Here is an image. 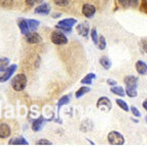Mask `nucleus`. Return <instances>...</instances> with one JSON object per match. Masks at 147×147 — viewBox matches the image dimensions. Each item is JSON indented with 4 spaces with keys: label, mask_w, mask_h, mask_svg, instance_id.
I'll return each instance as SVG.
<instances>
[{
    "label": "nucleus",
    "mask_w": 147,
    "mask_h": 147,
    "mask_svg": "<svg viewBox=\"0 0 147 147\" xmlns=\"http://www.w3.org/2000/svg\"><path fill=\"white\" fill-rule=\"evenodd\" d=\"M27 86V77L25 74H18L11 80V86L16 92L23 91Z\"/></svg>",
    "instance_id": "f257e3e1"
},
{
    "label": "nucleus",
    "mask_w": 147,
    "mask_h": 147,
    "mask_svg": "<svg viewBox=\"0 0 147 147\" xmlns=\"http://www.w3.org/2000/svg\"><path fill=\"white\" fill-rule=\"evenodd\" d=\"M51 40L54 44H57V45H64L68 42V39H67L66 35L64 34L62 31H59V30H56L51 34Z\"/></svg>",
    "instance_id": "f03ea898"
},
{
    "label": "nucleus",
    "mask_w": 147,
    "mask_h": 147,
    "mask_svg": "<svg viewBox=\"0 0 147 147\" xmlns=\"http://www.w3.org/2000/svg\"><path fill=\"white\" fill-rule=\"evenodd\" d=\"M108 142L110 143L111 145H123L125 144V138L123 136L120 134L119 132H116V131H112L108 134Z\"/></svg>",
    "instance_id": "7ed1b4c3"
},
{
    "label": "nucleus",
    "mask_w": 147,
    "mask_h": 147,
    "mask_svg": "<svg viewBox=\"0 0 147 147\" xmlns=\"http://www.w3.org/2000/svg\"><path fill=\"white\" fill-rule=\"evenodd\" d=\"M76 23H77V21L75 20V19H73V18H70V19H64V20L60 21L59 23H58V25L56 26V28H58V29H60L61 31H66V32H71V28L73 27L74 25H76Z\"/></svg>",
    "instance_id": "20e7f679"
},
{
    "label": "nucleus",
    "mask_w": 147,
    "mask_h": 147,
    "mask_svg": "<svg viewBox=\"0 0 147 147\" xmlns=\"http://www.w3.org/2000/svg\"><path fill=\"white\" fill-rule=\"evenodd\" d=\"M18 66L16 64H12V65H8L7 68L5 69L4 71L2 72V74L0 75V82H5V81H7L8 79L11 77V75L15 73V71L17 70Z\"/></svg>",
    "instance_id": "39448f33"
},
{
    "label": "nucleus",
    "mask_w": 147,
    "mask_h": 147,
    "mask_svg": "<svg viewBox=\"0 0 147 147\" xmlns=\"http://www.w3.org/2000/svg\"><path fill=\"white\" fill-rule=\"evenodd\" d=\"M76 31H77V33H78L80 36L86 37L88 34V32H90V25H88V23H86V22L80 23V24L77 25Z\"/></svg>",
    "instance_id": "423d86ee"
},
{
    "label": "nucleus",
    "mask_w": 147,
    "mask_h": 147,
    "mask_svg": "<svg viewBox=\"0 0 147 147\" xmlns=\"http://www.w3.org/2000/svg\"><path fill=\"white\" fill-rule=\"evenodd\" d=\"M26 40H27L29 43L32 44H35V43H39L41 42V36H40L38 33L36 32H28L27 34H26Z\"/></svg>",
    "instance_id": "0eeeda50"
},
{
    "label": "nucleus",
    "mask_w": 147,
    "mask_h": 147,
    "mask_svg": "<svg viewBox=\"0 0 147 147\" xmlns=\"http://www.w3.org/2000/svg\"><path fill=\"white\" fill-rule=\"evenodd\" d=\"M49 12H51V6L47 3H42L35 8V13H38V15L47 16L49 15Z\"/></svg>",
    "instance_id": "6e6552de"
},
{
    "label": "nucleus",
    "mask_w": 147,
    "mask_h": 147,
    "mask_svg": "<svg viewBox=\"0 0 147 147\" xmlns=\"http://www.w3.org/2000/svg\"><path fill=\"white\" fill-rule=\"evenodd\" d=\"M82 13L86 18H92L96 13V7L92 4H84L82 6Z\"/></svg>",
    "instance_id": "1a4fd4ad"
},
{
    "label": "nucleus",
    "mask_w": 147,
    "mask_h": 147,
    "mask_svg": "<svg viewBox=\"0 0 147 147\" xmlns=\"http://www.w3.org/2000/svg\"><path fill=\"white\" fill-rule=\"evenodd\" d=\"M125 84L127 86V88H137L138 77L133 75L127 76L125 78Z\"/></svg>",
    "instance_id": "9d476101"
},
{
    "label": "nucleus",
    "mask_w": 147,
    "mask_h": 147,
    "mask_svg": "<svg viewBox=\"0 0 147 147\" xmlns=\"http://www.w3.org/2000/svg\"><path fill=\"white\" fill-rule=\"evenodd\" d=\"M11 134V130L8 125L6 123H1L0 125V139H5L10 136Z\"/></svg>",
    "instance_id": "9b49d317"
},
{
    "label": "nucleus",
    "mask_w": 147,
    "mask_h": 147,
    "mask_svg": "<svg viewBox=\"0 0 147 147\" xmlns=\"http://www.w3.org/2000/svg\"><path fill=\"white\" fill-rule=\"evenodd\" d=\"M117 2L125 8L137 7L139 4V0H117Z\"/></svg>",
    "instance_id": "f8f14e48"
},
{
    "label": "nucleus",
    "mask_w": 147,
    "mask_h": 147,
    "mask_svg": "<svg viewBox=\"0 0 147 147\" xmlns=\"http://www.w3.org/2000/svg\"><path fill=\"white\" fill-rule=\"evenodd\" d=\"M103 106H106L107 110H110L111 108H112L111 101L109 100L107 97H101V98L98 100V102H97V107H98V108L103 107Z\"/></svg>",
    "instance_id": "ddd939ff"
},
{
    "label": "nucleus",
    "mask_w": 147,
    "mask_h": 147,
    "mask_svg": "<svg viewBox=\"0 0 147 147\" xmlns=\"http://www.w3.org/2000/svg\"><path fill=\"white\" fill-rule=\"evenodd\" d=\"M43 123H44L43 116H39V117L37 118L36 120H34L33 123H32V130L34 131V132H39V131L42 129Z\"/></svg>",
    "instance_id": "4468645a"
},
{
    "label": "nucleus",
    "mask_w": 147,
    "mask_h": 147,
    "mask_svg": "<svg viewBox=\"0 0 147 147\" xmlns=\"http://www.w3.org/2000/svg\"><path fill=\"white\" fill-rule=\"evenodd\" d=\"M18 26L20 28L22 34L26 35L28 32H29V27H28L27 21L25 20V19H19V20H18Z\"/></svg>",
    "instance_id": "2eb2a0df"
},
{
    "label": "nucleus",
    "mask_w": 147,
    "mask_h": 147,
    "mask_svg": "<svg viewBox=\"0 0 147 147\" xmlns=\"http://www.w3.org/2000/svg\"><path fill=\"white\" fill-rule=\"evenodd\" d=\"M136 70L139 74L141 75H146L147 73V65L145 62L143 61H138L136 63Z\"/></svg>",
    "instance_id": "dca6fc26"
},
{
    "label": "nucleus",
    "mask_w": 147,
    "mask_h": 147,
    "mask_svg": "<svg viewBox=\"0 0 147 147\" xmlns=\"http://www.w3.org/2000/svg\"><path fill=\"white\" fill-rule=\"evenodd\" d=\"M9 145H29L28 141L24 137H16L11 138L8 142Z\"/></svg>",
    "instance_id": "f3484780"
},
{
    "label": "nucleus",
    "mask_w": 147,
    "mask_h": 147,
    "mask_svg": "<svg viewBox=\"0 0 147 147\" xmlns=\"http://www.w3.org/2000/svg\"><path fill=\"white\" fill-rule=\"evenodd\" d=\"M96 78V74L94 73H88V75H86V77L81 79L80 82L82 84H88V86H91L92 82H93V79Z\"/></svg>",
    "instance_id": "a211bd4d"
},
{
    "label": "nucleus",
    "mask_w": 147,
    "mask_h": 147,
    "mask_svg": "<svg viewBox=\"0 0 147 147\" xmlns=\"http://www.w3.org/2000/svg\"><path fill=\"white\" fill-rule=\"evenodd\" d=\"M90 92H91V88H88V86H81V88H79L78 91L76 92L75 97H76L77 99H79V98H81L82 96L86 95V94L90 93Z\"/></svg>",
    "instance_id": "6ab92c4d"
},
{
    "label": "nucleus",
    "mask_w": 147,
    "mask_h": 147,
    "mask_svg": "<svg viewBox=\"0 0 147 147\" xmlns=\"http://www.w3.org/2000/svg\"><path fill=\"white\" fill-rule=\"evenodd\" d=\"M100 64L104 67V68L106 69V70H108V69H110L111 65H112V64H111V61H110V60L108 59L107 57H105V56L102 57V58L100 59Z\"/></svg>",
    "instance_id": "aec40b11"
},
{
    "label": "nucleus",
    "mask_w": 147,
    "mask_h": 147,
    "mask_svg": "<svg viewBox=\"0 0 147 147\" xmlns=\"http://www.w3.org/2000/svg\"><path fill=\"white\" fill-rule=\"evenodd\" d=\"M111 93H113L114 95H118L120 97H125V90H123L121 86H113L111 88Z\"/></svg>",
    "instance_id": "412c9836"
},
{
    "label": "nucleus",
    "mask_w": 147,
    "mask_h": 147,
    "mask_svg": "<svg viewBox=\"0 0 147 147\" xmlns=\"http://www.w3.org/2000/svg\"><path fill=\"white\" fill-rule=\"evenodd\" d=\"M9 65L8 58H0V72H3Z\"/></svg>",
    "instance_id": "4be33fe9"
},
{
    "label": "nucleus",
    "mask_w": 147,
    "mask_h": 147,
    "mask_svg": "<svg viewBox=\"0 0 147 147\" xmlns=\"http://www.w3.org/2000/svg\"><path fill=\"white\" fill-rule=\"evenodd\" d=\"M97 47H98L99 49H101V51H104V49H106V39H105V37H104V36L99 37Z\"/></svg>",
    "instance_id": "5701e85b"
},
{
    "label": "nucleus",
    "mask_w": 147,
    "mask_h": 147,
    "mask_svg": "<svg viewBox=\"0 0 147 147\" xmlns=\"http://www.w3.org/2000/svg\"><path fill=\"white\" fill-rule=\"evenodd\" d=\"M27 24H28V27H29V30H35L38 26H39L40 23L36 20H32V19H30V20L27 21Z\"/></svg>",
    "instance_id": "b1692460"
},
{
    "label": "nucleus",
    "mask_w": 147,
    "mask_h": 147,
    "mask_svg": "<svg viewBox=\"0 0 147 147\" xmlns=\"http://www.w3.org/2000/svg\"><path fill=\"white\" fill-rule=\"evenodd\" d=\"M69 101H70V96H63V97L59 100V102H58V108L68 104Z\"/></svg>",
    "instance_id": "393cba45"
},
{
    "label": "nucleus",
    "mask_w": 147,
    "mask_h": 147,
    "mask_svg": "<svg viewBox=\"0 0 147 147\" xmlns=\"http://www.w3.org/2000/svg\"><path fill=\"white\" fill-rule=\"evenodd\" d=\"M116 104H117V105L119 106L123 111H127V112L129 111V106H127V102H125L123 100H121V99H117V100H116Z\"/></svg>",
    "instance_id": "a878e982"
},
{
    "label": "nucleus",
    "mask_w": 147,
    "mask_h": 147,
    "mask_svg": "<svg viewBox=\"0 0 147 147\" xmlns=\"http://www.w3.org/2000/svg\"><path fill=\"white\" fill-rule=\"evenodd\" d=\"M125 93L129 97L131 98H134L137 96V88H125Z\"/></svg>",
    "instance_id": "bb28decb"
},
{
    "label": "nucleus",
    "mask_w": 147,
    "mask_h": 147,
    "mask_svg": "<svg viewBox=\"0 0 147 147\" xmlns=\"http://www.w3.org/2000/svg\"><path fill=\"white\" fill-rule=\"evenodd\" d=\"M71 0H54V2L56 3L58 6H66L70 3Z\"/></svg>",
    "instance_id": "cd10ccee"
},
{
    "label": "nucleus",
    "mask_w": 147,
    "mask_h": 147,
    "mask_svg": "<svg viewBox=\"0 0 147 147\" xmlns=\"http://www.w3.org/2000/svg\"><path fill=\"white\" fill-rule=\"evenodd\" d=\"M91 36H92V40L94 41V43H95V44L98 43V34H97V30H96L95 28L92 30Z\"/></svg>",
    "instance_id": "c85d7f7f"
},
{
    "label": "nucleus",
    "mask_w": 147,
    "mask_h": 147,
    "mask_svg": "<svg viewBox=\"0 0 147 147\" xmlns=\"http://www.w3.org/2000/svg\"><path fill=\"white\" fill-rule=\"evenodd\" d=\"M36 144L37 145H52L53 143L51 142V141H49V140H47V139H40V140H38V141H37Z\"/></svg>",
    "instance_id": "c756f323"
},
{
    "label": "nucleus",
    "mask_w": 147,
    "mask_h": 147,
    "mask_svg": "<svg viewBox=\"0 0 147 147\" xmlns=\"http://www.w3.org/2000/svg\"><path fill=\"white\" fill-rule=\"evenodd\" d=\"M131 110H132V113L136 116V117H140V116H141V112L138 110L137 107H135V106H132V107H131Z\"/></svg>",
    "instance_id": "7c9ffc66"
},
{
    "label": "nucleus",
    "mask_w": 147,
    "mask_h": 147,
    "mask_svg": "<svg viewBox=\"0 0 147 147\" xmlns=\"http://www.w3.org/2000/svg\"><path fill=\"white\" fill-rule=\"evenodd\" d=\"M43 0H25L26 4L29 5V6H32V5L36 4V3H41Z\"/></svg>",
    "instance_id": "2f4dec72"
},
{
    "label": "nucleus",
    "mask_w": 147,
    "mask_h": 147,
    "mask_svg": "<svg viewBox=\"0 0 147 147\" xmlns=\"http://www.w3.org/2000/svg\"><path fill=\"white\" fill-rule=\"evenodd\" d=\"M12 2H13V0H0V3H1L3 6H6V7L12 5Z\"/></svg>",
    "instance_id": "473e14b6"
},
{
    "label": "nucleus",
    "mask_w": 147,
    "mask_h": 147,
    "mask_svg": "<svg viewBox=\"0 0 147 147\" xmlns=\"http://www.w3.org/2000/svg\"><path fill=\"white\" fill-rule=\"evenodd\" d=\"M107 84L109 86H116V81L113 79H107Z\"/></svg>",
    "instance_id": "72a5a7b5"
},
{
    "label": "nucleus",
    "mask_w": 147,
    "mask_h": 147,
    "mask_svg": "<svg viewBox=\"0 0 147 147\" xmlns=\"http://www.w3.org/2000/svg\"><path fill=\"white\" fill-rule=\"evenodd\" d=\"M62 16L61 12H56V13H53V18H55V19H57V18H60Z\"/></svg>",
    "instance_id": "f704fd0d"
},
{
    "label": "nucleus",
    "mask_w": 147,
    "mask_h": 147,
    "mask_svg": "<svg viewBox=\"0 0 147 147\" xmlns=\"http://www.w3.org/2000/svg\"><path fill=\"white\" fill-rule=\"evenodd\" d=\"M143 107H144L145 110L147 109V100H145L144 102H143Z\"/></svg>",
    "instance_id": "c9c22d12"
}]
</instances>
